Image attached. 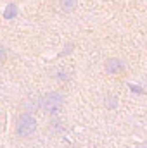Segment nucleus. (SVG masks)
Returning a JSON list of instances; mask_svg holds the SVG:
<instances>
[{
    "label": "nucleus",
    "mask_w": 147,
    "mask_h": 148,
    "mask_svg": "<svg viewBox=\"0 0 147 148\" xmlns=\"http://www.w3.org/2000/svg\"><path fill=\"white\" fill-rule=\"evenodd\" d=\"M104 67H106V71L109 74H118L119 71H123L125 66H123V62L119 59H109V60H106Z\"/></svg>",
    "instance_id": "7ed1b4c3"
},
{
    "label": "nucleus",
    "mask_w": 147,
    "mask_h": 148,
    "mask_svg": "<svg viewBox=\"0 0 147 148\" xmlns=\"http://www.w3.org/2000/svg\"><path fill=\"white\" fill-rule=\"evenodd\" d=\"M37 119L33 117V115H30V114H23V115H19L17 117V121H16V133L19 134V136H23V138H28V136H31L35 131H37Z\"/></svg>",
    "instance_id": "f257e3e1"
},
{
    "label": "nucleus",
    "mask_w": 147,
    "mask_h": 148,
    "mask_svg": "<svg viewBox=\"0 0 147 148\" xmlns=\"http://www.w3.org/2000/svg\"><path fill=\"white\" fill-rule=\"evenodd\" d=\"M62 105H64V97L59 91H50L42 97V109L49 114L59 112L62 109Z\"/></svg>",
    "instance_id": "f03ea898"
},
{
    "label": "nucleus",
    "mask_w": 147,
    "mask_h": 148,
    "mask_svg": "<svg viewBox=\"0 0 147 148\" xmlns=\"http://www.w3.org/2000/svg\"><path fill=\"white\" fill-rule=\"evenodd\" d=\"M5 57H7V55H5V48L0 45V67H2V66H3V62H5Z\"/></svg>",
    "instance_id": "39448f33"
},
{
    "label": "nucleus",
    "mask_w": 147,
    "mask_h": 148,
    "mask_svg": "<svg viewBox=\"0 0 147 148\" xmlns=\"http://www.w3.org/2000/svg\"><path fill=\"white\" fill-rule=\"evenodd\" d=\"M59 5H61V9H62L64 12H71V10L76 9L78 0H59Z\"/></svg>",
    "instance_id": "20e7f679"
}]
</instances>
